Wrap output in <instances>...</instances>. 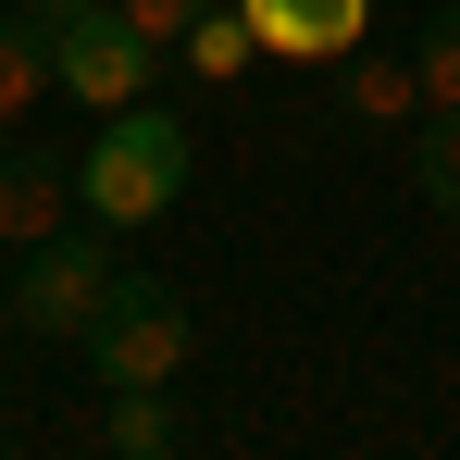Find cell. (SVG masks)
<instances>
[{
  "mask_svg": "<svg viewBox=\"0 0 460 460\" xmlns=\"http://www.w3.org/2000/svg\"><path fill=\"white\" fill-rule=\"evenodd\" d=\"M236 13L261 25V63H336L374 25V0H236Z\"/></svg>",
  "mask_w": 460,
  "mask_h": 460,
  "instance_id": "6",
  "label": "cell"
},
{
  "mask_svg": "<svg viewBox=\"0 0 460 460\" xmlns=\"http://www.w3.org/2000/svg\"><path fill=\"white\" fill-rule=\"evenodd\" d=\"M75 349H87L100 385H174L187 374V299L162 274H112V299H100V323H87Z\"/></svg>",
  "mask_w": 460,
  "mask_h": 460,
  "instance_id": "2",
  "label": "cell"
},
{
  "mask_svg": "<svg viewBox=\"0 0 460 460\" xmlns=\"http://www.w3.org/2000/svg\"><path fill=\"white\" fill-rule=\"evenodd\" d=\"M112 225H63V236H38L25 249V274H13V323L25 336H87L100 323V299H112Z\"/></svg>",
  "mask_w": 460,
  "mask_h": 460,
  "instance_id": "3",
  "label": "cell"
},
{
  "mask_svg": "<svg viewBox=\"0 0 460 460\" xmlns=\"http://www.w3.org/2000/svg\"><path fill=\"white\" fill-rule=\"evenodd\" d=\"M63 212H75V162L63 150H13V125H0V249L63 236Z\"/></svg>",
  "mask_w": 460,
  "mask_h": 460,
  "instance_id": "5",
  "label": "cell"
},
{
  "mask_svg": "<svg viewBox=\"0 0 460 460\" xmlns=\"http://www.w3.org/2000/svg\"><path fill=\"white\" fill-rule=\"evenodd\" d=\"M411 75H423V112H460V0H436V13H423Z\"/></svg>",
  "mask_w": 460,
  "mask_h": 460,
  "instance_id": "11",
  "label": "cell"
},
{
  "mask_svg": "<svg viewBox=\"0 0 460 460\" xmlns=\"http://www.w3.org/2000/svg\"><path fill=\"white\" fill-rule=\"evenodd\" d=\"M13 13H38V25H63V13H87V0H13Z\"/></svg>",
  "mask_w": 460,
  "mask_h": 460,
  "instance_id": "14",
  "label": "cell"
},
{
  "mask_svg": "<svg viewBox=\"0 0 460 460\" xmlns=\"http://www.w3.org/2000/svg\"><path fill=\"white\" fill-rule=\"evenodd\" d=\"M174 436H187V423L162 411V385H112V411H100V448L112 460H162Z\"/></svg>",
  "mask_w": 460,
  "mask_h": 460,
  "instance_id": "10",
  "label": "cell"
},
{
  "mask_svg": "<svg viewBox=\"0 0 460 460\" xmlns=\"http://www.w3.org/2000/svg\"><path fill=\"white\" fill-rule=\"evenodd\" d=\"M150 63H162V38H137L112 0H87V13H63V25H50V75H63V100H87V112L150 100Z\"/></svg>",
  "mask_w": 460,
  "mask_h": 460,
  "instance_id": "4",
  "label": "cell"
},
{
  "mask_svg": "<svg viewBox=\"0 0 460 460\" xmlns=\"http://www.w3.org/2000/svg\"><path fill=\"white\" fill-rule=\"evenodd\" d=\"M336 112H349V125H411V112H423V75L385 63V50H336Z\"/></svg>",
  "mask_w": 460,
  "mask_h": 460,
  "instance_id": "7",
  "label": "cell"
},
{
  "mask_svg": "<svg viewBox=\"0 0 460 460\" xmlns=\"http://www.w3.org/2000/svg\"><path fill=\"white\" fill-rule=\"evenodd\" d=\"M38 87H63L50 75V25H38V13H0V125H25Z\"/></svg>",
  "mask_w": 460,
  "mask_h": 460,
  "instance_id": "9",
  "label": "cell"
},
{
  "mask_svg": "<svg viewBox=\"0 0 460 460\" xmlns=\"http://www.w3.org/2000/svg\"><path fill=\"white\" fill-rule=\"evenodd\" d=\"M174 50H187V75H199V87H236L249 63H261V25H249L236 0H212V13H199V25H187Z\"/></svg>",
  "mask_w": 460,
  "mask_h": 460,
  "instance_id": "8",
  "label": "cell"
},
{
  "mask_svg": "<svg viewBox=\"0 0 460 460\" xmlns=\"http://www.w3.org/2000/svg\"><path fill=\"white\" fill-rule=\"evenodd\" d=\"M411 187H423V212H448V225H460V112H423V150H411Z\"/></svg>",
  "mask_w": 460,
  "mask_h": 460,
  "instance_id": "12",
  "label": "cell"
},
{
  "mask_svg": "<svg viewBox=\"0 0 460 460\" xmlns=\"http://www.w3.org/2000/svg\"><path fill=\"white\" fill-rule=\"evenodd\" d=\"M187 125L162 112V100H125V112H100V137H87V162H75V212L87 225H162L174 199H187Z\"/></svg>",
  "mask_w": 460,
  "mask_h": 460,
  "instance_id": "1",
  "label": "cell"
},
{
  "mask_svg": "<svg viewBox=\"0 0 460 460\" xmlns=\"http://www.w3.org/2000/svg\"><path fill=\"white\" fill-rule=\"evenodd\" d=\"M112 13H125V25H137V38H162V50H174V38H187V25H199V13H212V0H112Z\"/></svg>",
  "mask_w": 460,
  "mask_h": 460,
  "instance_id": "13",
  "label": "cell"
}]
</instances>
